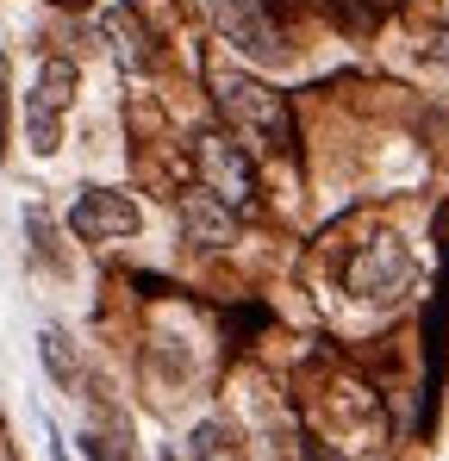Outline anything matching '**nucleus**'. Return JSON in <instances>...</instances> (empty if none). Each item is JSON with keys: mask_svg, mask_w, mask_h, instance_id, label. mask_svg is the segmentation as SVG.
<instances>
[{"mask_svg": "<svg viewBox=\"0 0 449 461\" xmlns=\"http://www.w3.org/2000/svg\"><path fill=\"white\" fill-rule=\"evenodd\" d=\"M306 461H350V456H337V449H325V443H312V449H306Z\"/></svg>", "mask_w": 449, "mask_h": 461, "instance_id": "nucleus-14", "label": "nucleus"}, {"mask_svg": "<svg viewBox=\"0 0 449 461\" xmlns=\"http://www.w3.org/2000/svg\"><path fill=\"white\" fill-rule=\"evenodd\" d=\"M25 230H32V243H38V256L57 268V275H69V256L57 249V230H50V219H44V206H25Z\"/></svg>", "mask_w": 449, "mask_h": 461, "instance_id": "nucleus-12", "label": "nucleus"}, {"mask_svg": "<svg viewBox=\"0 0 449 461\" xmlns=\"http://www.w3.org/2000/svg\"><path fill=\"white\" fill-rule=\"evenodd\" d=\"M206 81H213V100H219V113H224V125H231L237 144H262V150L288 144V106H281V94L269 81L243 76L231 63H213Z\"/></svg>", "mask_w": 449, "mask_h": 461, "instance_id": "nucleus-1", "label": "nucleus"}, {"mask_svg": "<svg viewBox=\"0 0 449 461\" xmlns=\"http://www.w3.org/2000/svg\"><path fill=\"white\" fill-rule=\"evenodd\" d=\"M188 461H243V437H237L224 418H206V424H194V437H188Z\"/></svg>", "mask_w": 449, "mask_h": 461, "instance_id": "nucleus-10", "label": "nucleus"}, {"mask_svg": "<svg viewBox=\"0 0 449 461\" xmlns=\"http://www.w3.org/2000/svg\"><path fill=\"white\" fill-rule=\"evenodd\" d=\"M75 100V63L69 57H50L38 81H32V94H25V144L32 156H57L63 150V113H69Z\"/></svg>", "mask_w": 449, "mask_h": 461, "instance_id": "nucleus-2", "label": "nucleus"}, {"mask_svg": "<svg viewBox=\"0 0 449 461\" xmlns=\"http://www.w3.org/2000/svg\"><path fill=\"white\" fill-rule=\"evenodd\" d=\"M206 19L219 25L224 44H237V50L262 57V63H281V32L269 25L262 0H206Z\"/></svg>", "mask_w": 449, "mask_h": 461, "instance_id": "nucleus-4", "label": "nucleus"}, {"mask_svg": "<svg viewBox=\"0 0 449 461\" xmlns=\"http://www.w3.org/2000/svg\"><path fill=\"white\" fill-rule=\"evenodd\" d=\"M194 156H200V175H206V194H213V200H224L231 212L256 200V168H250V144H237L231 131H200Z\"/></svg>", "mask_w": 449, "mask_h": 461, "instance_id": "nucleus-3", "label": "nucleus"}, {"mask_svg": "<svg viewBox=\"0 0 449 461\" xmlns=\"http://www.w3.org/2000/svg\"><path fill=\"white\" fill-rule=\"evenodd\" d=\"M81 443H87V461H138V449H132V424H125L119 405H94Z\"/></svg>", "mask_w": 449, "mask_h": 461, "instance_id": "nucleus-9", "label": "nucleus"}, {"mask_svg": "<svg viewBox=\"0 0 449 461\" xmlns=\"http://www.w3.org/2000/svg\"><path fill=\"white\" fill-rule=\"evenodd\" d=\"M100 38L113 44V57H119V69H125V76H150V69H156L150 25L132 13V6H106V13H100Z\"/></svg>", "mask_w": 449, "mask_h": 461, "instance_id": "nucleus-8", "label": "nucleus"}, {"mask_svg": "<svg viewBox=\"0 0 449 461\" xmlns=\"http://www.w3.org/2000/svg\"><path fill=\"white\" fill-rule=\"evenodd\" d=\"M69 225H75V237H87V243H119V237H138V230H144V212H138L125 194H113V187H87L69 206Z\"/></svg>", "mask_w": 449, "mask_h": 461, "instance_id": "nucleus-5", "label": "nucleus"}, {"mask_svg": "<svg viewBox=\"0 0 449 461\" xmlns=\"http://www.w3.org/2000/svg\"><path fill=\"white\" fill-rule=\"evenodd\" d=\"M406 281H412V256L399 237H374L350 262V294H362V300H393Z\"/></svg>", "mask_w": 449, "mask_h": 461, "instance_id": "nucleus-6", "label": "nucleus"}, {"mask_svg": "<svg viewBox=\"0 0 449 461\" xmlns=\"http://www.w3.org/2000/svg\"><path fill=\"white\" fill-rule=\"evenodd\" d=\"M175 219H181V237L194 243V249H224L231 237H237V212L213 200L206 187H194V194H181L175 200Z\"/></svg>", "mask_w": 449, "mask_h": 461, "instance_id": "nucleus-7", "label": "nucleus"}, {"mask_svg": "<svg viewBox=\"0 0 449 461\" xmlns=\"http://www.w3.org/2000/svg\"><path fill=\"white\" fill-rule=\"evenodd\" d=\"M38 356H44V375L63 393H81V362H75V343L63 330H38Z\"/></svg>", "mask_w": 449, "mask_h": 461, "instance_id": "nucleus-11", "label": "nucleus"}, {"mask_svg": "<svg viewBox=\"0 0 449 461\" xmlns=\"http://www.w3.org/2000/svg\"><path fill=\"white\" fill-rule=\"evenodd\" d=\"M0 156H6V57H0Z\"/></svg>", "mask_w": 449, "mask_h": 461, "instance_id": "nucleus-13", "label": "nucleus"}, {"mask_svg": "<svg viewBox=\"0 0 449 461\" xmlns=\"http://www.w3.org/2000/svg\"><path fill=\"white\" fill-rule=\"evenodd\" d=\"M437 63H444V69H449V32H444V38H437Z\"/></svg>", "mask_w": 449, "mask_h": 461, "instance_id": "nucleus-15", "label": "nucleus"}]
</instances>
